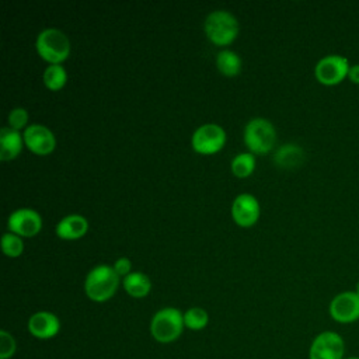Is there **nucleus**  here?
<instances>
[{
	"mask_svg": "<svg viewBox=\"0 0 359 359\" xmlns=\"http://www.w3.org/2000/svg\"><path fill=\"white\" fill-rule=\"evenodd\" d=\"M119 285V275L115 272L114 266L97 265L86 276L84 290L88 299L93 302H107L111 299Z\"/></svg>",
	"mask_w": 359,
	"mask_h": 359,
	"instance_id": "1",
	"label": "nucleus"
},
{
	"mask_svg": "<svg viewBox=\"0 0 359 359\" xmlns=\"http://www.w3.org/2000/svg\"><path fill=\"white\" fill-rule=\"evenodd\" d=\"M184 313L175 307H163L150 321V334L160 344H171L182 334Z\"/></svg>",
	"mask_w": 359,
	"mask_h": 359,
	"instance_id": "2",
	"label": "nucleus"
},
{
	"mask_svg": "<svg viewBox=\"0 0 359 359\" xmlns=\"http://www.w3.org/2000/svg\"><path fill=\"white\" fill-rule=\"evenodd\" d=\"M39 56L50 65H60L70 53V41L65 32L57 28L42 29L35 42Z\"/></svg>",
	"mask_w": 359,
	"mask_h": 359,
	"instance_id": "3",
	"label": "nucleus"
},
{
	"mask_svg": "<svg viewBox=\"0 0 359 359\" xmlns=\"http://www.w3.org/2000/svg\"><path fill=\"white\" fill-rule=\"evenodd\" d=\"M205 32L208 38L219 46L229 45L238 34L237 18L227 10H215L205 20Z\"/></svg>",
	"mask_w": 359,
	"mask_h": 359,
	"instance_id": "4",
	"label": "nucleus"
},
{
	"mask_svg": "<svg viewBox=\"0 0 359 359\" xmlns=\"http://www.w3.org/2000/svg\"><path fill=\"white\" fill-rule=\"evenodd\" d=\"M276 140V132L271 121L265 118H254L244 128V143L257 154L268 153Z\"/></svg>",
	"mask_w": 359,
	"mask_h": 359,
	"instance_id": "5",
	"label": "nucleus"
},
{
	"mask_svg": "<svg viewBox=\"0 0 359 359\" xmlns=\"http://www.w3.org/2000/svg\"><path fill=\"white\" fill-rule=\"evenodd\" d=\"M351 63L349 60L338 53H330L323 56L314 66L316 79L327 86L338 84L348 77Z\"/></svg>",
	"mask_w": 359,
	"mask_h": 359,
	"instance_id": "6",
	"label": "nucleus"
},
{
	"mask_svg": "<svg viewBox=\"0 0 359 359\" xmlns=\"http://www.w3.org/2000/svg\"><path fill=\"white\" fill-rule=\"evenodd\" d=\"M309 359H345V341L335 331H323L309 348Z\"/></svg>",
	"mask_w": 359,
	"mask_h": 359,
	"instance_id": "7",
	"label": "nucleus"
},
{
	"mask_svg": "<svg viewBox=\"0 0 359 359\" xmlns=\"http://www.w3.org/2000/svg\"><path fill=\"white\" fill-rule=\"evenodd\" d=\"M331 318L339 324H352L359 320V294L345 290L332 297L328 306Z\"/></svg>",
	"mask_w": 359,
	"mask_h": 359,
	"instance_id": "8",
	"label": "nucleus"
},
{
	"mask_svg": "<svg viewBox=\"0 0 359 359\" xmlns=\"http://www.w3.org/2000/svg\"><path fill=\"white\" fill-rule=\"evenodd\" d=\"M192 147L201 154H212L219 151L226 142V132L217 123H205L192 135Z\"/></svg>",
	"mask_w": 359,
	"mask_h": 359,
	"instance_id": "9",
	"label": "nucleus"
},
{
	"mask_svg": "<svg viewBox=\"0 0 359 359\" xmlns=\"http://www.w3.org/2000/svg\"><path fill=\"white\" fill-rule=\"evenodd\" d=\"M42 226V219L39 213L29 208H21L14 210L7 220V227L11 233L18 234L20 237H32L35 236Z\"/></svg>",
	"mask_w": 359,
	"mask_h": 359,
	"instance_id": "10",
	"label": "nucleus"
},
{
	"mask_svg": "<svg viewBox=\"0 0 359 359\" xmlns=\"http://www.w3.org/2000/svg\"><path fill=\"white\" fill-rule=\"evenodd\" d=\"M25 146L35 154H48L56 146V139L50 129L41 123H32L22 133Z\"/></svg>",
	"mask_w": 359,
	"mask_h": 359,
	"instance_id": "11",
	"label": "nucleus"
},
{
	"mask_svg": "<svg viewBox=\"0 0 359 359\" xmlns=\"http://www.w3.org/2000/svg\"><path fill=\"white\" fill-rule=\"evenodd\" d=\"M231 217L241 227L252 226L259 217V203L251 194H240L231 205Z\"/></svg>",
	"mask_w": 359,
	"mask_h": 359,
	"instance_id": "12",
	"label": "nucleus"
},
{
	"mask_svg": "<svg viewBox=\"0 0 359 359\" xmlns=\"http://www.w3.org/2000/svg\"><path fill=\"white\" fill-rule=\"evenodd\" d=\"M28 331L38 339H50L60 331V321L50 311H36L28 318Z\"/></svg>",
	"mask_w": 359,
	"mask_h": 359,
	"instance_id": "13",
	"label": "nucleus"
},
{
	"mask_svg": "<svg viewBox=\"0 0 359 359\" xmlns=\"http://www.w3.org/2000/svg\"><path fill=\"white\" fill-rule=\"evenodd\" d=\"M88 222L81 215H67L56 224V234L63 240H76L86 234Z\"/></svg>",
	"mask_w": 359,
	"mask_h": 359,
	"instance_id": "14",
	"label": "nucleus"
},
{
	"mask_svg": "<svg viewBox=\"0 0 359 359\" xmlns=\"http://www.w3.org/2000/svg\"><path fill=\"white\" fill-rule=\"evenodd\" d=\"M24 137L18 130H14L8 126L1 128L0 130V158L3 161L15 158L22 149Z\"/></svg>",
	"mask_w": 359,
	"mask_h": 359,
	"instance_id": "15",
	"label": "nucleus"
},
{
	"mask_svg": "<svg viewBox=\"0 0 359 359\" xmlns=\"http://www.w3.org/2000/svg\"><path fill=\"white\" fill-rule=\"evenodd\" d=\"M123 289L129 296L140 299L149 294L151 289V282L146 273L135 271L123 278Z\"/></svg>",
	"mask_w": 359,
	"mask_h": 359,
	"instance_id": "16",
	"label": "nucleus"
},
{
	"mask_svg": "<svg viewBox=\"0 0 359 359\" xmlns=\"http://www.w3.org/2000/svg\"><path fill=\"white\" fill-rule=\"evenodd\" d=\"M303 157H304V153H303V149L299 144L286 143V144H282L276 150V153L273 156V160L279 167L293 168V167L300 164Z\"/></svg>",
	"mask_w": 359,
	"mask_h": 359,
	"instance_id": "17",
	"label": "nucleus"
},
{
	"mask_svg": "<svg viewBox=\"0 0 359 359\" xmlns=\"http://www.w3.org/2000/svg\"><path fill=\"white\" fill-rule=\"evenodd\" d=\"M216 66L222 74L231 77L238 74V72L241 70V59L236 52L230 49H223L216 56Z\"/></svg>",
	"mask_w": 359,
	"mask_h": 359,
	"instance_id": "18",
	"label": "nucleus"
},
{
	"mask_svg": "<svg viewBox=\"0 0 359 359\" xmlns=\"http://www.w3.org/2000/svg\"><path fill=\"white\" fill-rule=\"evenodd\" d=\"M43 83L45 86L52 90H60L67 80V73L66 69L62 65H49L45 70H43Z\"/></svg>",
	"mask_w": 359,
	"mask_h": 359,
	"instance_id": "19",
	"label": "nucleus"
},
{
	"mask_svg": "<svg viewBox=\"0 0 359 359\" xmlns=\"http://www.w3.org/2000/svg\"><path fill=\"white\" fill-rule=\"evenodd\" d=\"M209 323V314L202 307H191L184 313V324L192 331L203 330Z\"/></svg>",
	"mask_w": 359,
	"mask_h": 359,
	"instance_id": "20",
	"label": "nucleus"
},
{
	"mask_svg": "<svg viewBox=\"0 0 359 359\" xmlns=\"http://www.w3.org/2000/svg\"><path fill=\"white\" fill-rule=\"evenodd\" d=\"M255 168V157L251 153H240L231 160V171L238 178L248 177Z\"/></svg>",
	"mask_w": 359,
	"mask_h": 359,
	"instance_id": "21",
	"label": "nucleus"
},
{
	"mask_svg": "<svg viewBox=\"0 0 359 359\" xmlns=\"http://www.w3.org/2000/svg\"><path fill=\"white\" fill-rule=\"evenodd\" d=\"M3 252L8 257H18L24 250L22 238L15 233H4L1 237Z\"/></svg>",
	"mask_w": 359,
	"mask_h": 359,
	"instance_id": "22",
	"label": "nucleus"
},
{
	"mask_svg": "<svg viewBox=\"0 0 359 359\" xmlns=\"http://www.w3.org/2000/svg\"><path fill=\"white\" fill-rule=\"evenodd\" d=\"M17 351V342L14 337L6 331H0V359H10L14 356Z\"/></svg>",
	"mask_w": 359,
	"mask_h": 359,
	"instance_id": "23",
	"label": "nucleus"
},
{
	"mask_svg": "<svg viewBox=\"0 0 359 359\" xmlns=\"http://www.w3.org/2000/svg\"><path fill=\"white\" fill-rule=\"evenodd\" d=\"M28 122V112L25 108H14L10 111L8 114V128L14 129V130H20L22 129Z\"/></svg>",
	"mask_w": 359,
	"mask_h": 359,
	"instance_id": "24",
	"label": "nucleus"
},
{
	"mask_svg": "<svg viewBox=\"0 0 359 359\" xmlns=\"http://www.w3.org/2000/svg\"><path fill=\"white\" fill-rule=\"evenodd\" d=\"M114 269H115V272L119 275V276H126V275H129L132 271V262H130V259L129 258H126V257H121V258H118L115 262H114Z\"/></svg>",
	"mask_w": 359,
	"mask_h": 359,
	"instance_id": "25",
	"label": "nucleus"
},
{
	"mask_svg": "<svg viewBox=\"0 0 359 359\" xmlns=\"http://www.w3.org/2000/svg\"><path fill=\"white\" fill-rule=\"evenodd\" d=\"M348 79H349L352 83L359 84V63L351 65L349 72H348Z\"/></svg>",
	"mask_w": 359,
	"mask_h": 359,
	"instance_id": "26",
	"label": "nucleus"
},
{
	"mask_svg": "<svg viewBox=\"0 0 359 359\" xmlns=\"http://www.w3.org/2000/svg\"><path fill=\"white\" fill-rule=\"evenodd\" d=\"M355 292L359 294V279H358V282H356V287H355Z\"/></svg>",
	"mask_w": 359,
	"mask_h": 359,
	"instance_id": "27",
	"label": "nucleus"
},
{
	"mask_svg": "<svg viewBox=\"0 0 359 359\" xmlns=\"http://www.w3.org/2000/svg\"><path fill=\"white\" fill-rule=\"evenodd\" d=\"M345 359H359V356H348V358H345Z\"/></svg>",
	"mask_w": 359,
	"mask_h": 359,
	"instance_id": "28",
	"label": "nucleus"
}]
</instances>
